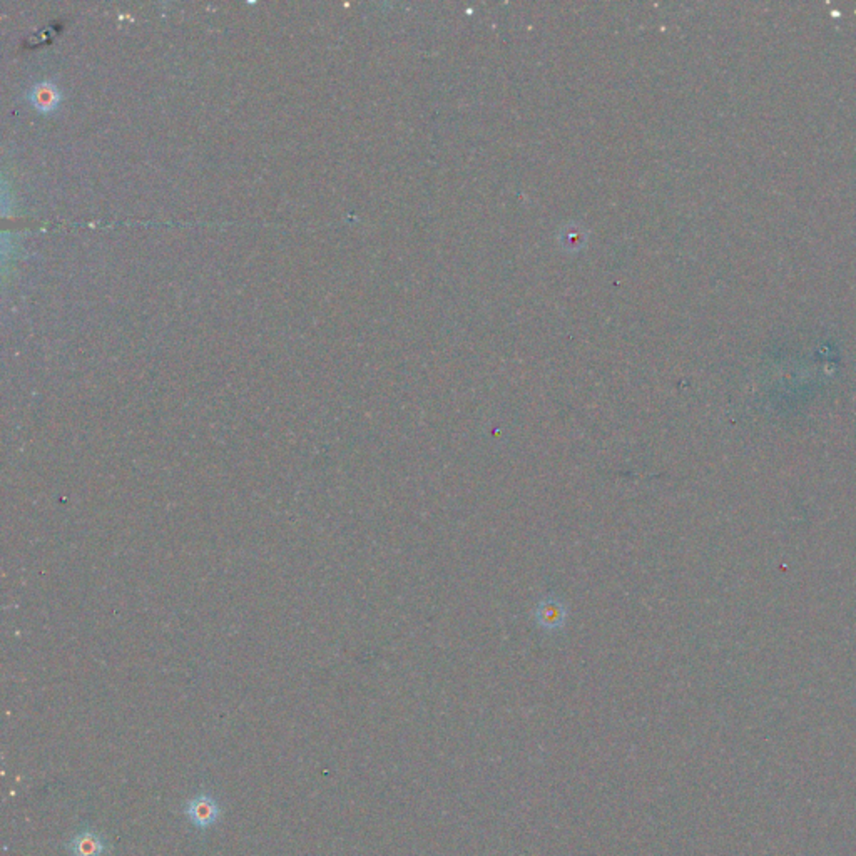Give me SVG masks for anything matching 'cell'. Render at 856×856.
<instances>
[{
	"label": "cell",
	"instance_id": "6da1fadb",
	"mask_svg": "<svg viewBox=\"0 0 856 856\" xmlns=\"http://www.w3.org/2000/svg\"><path fill=\"white\" fill-rule=\"evenodd\" d=\"M183 813L196 830H208L221 818V806L218 800L209 793H199L188 800L183 806Z\"/></svg>",
	"mask_w": 856,
	"mask_h": 856
},
{
	"label": "cell",
	"instance_id": "7a4b0ae2",
	"mask_svg": "<svg viewBox=\"0 0 856 856\" xmlns=\"http://www.w3.org/2000/svg\"><path fill=\"white\" fill-rule=\"evenodd\" d=\"M66 848L71 856H104L109 851V845L99 831L81 830L67 841Z\"/></svg>",
	"mask_w": 856,
	"mask_h": 856
},
{
	"label": "cell",
	"instance_id": "3957f363",
	"mask_svg": "<svg viewBox=\"0 0 856 856\" xmlns=\"http://www.w3.org/2000/svg\"><path fill=\"white\" fill-rule=\"evenodd\" d=\"M29 99H31L32 106L36 107L37 111L46 114V112H52L59 106V102H61V92H59L56 84L44 81L32 87Z\"/></svg>",
	"mask_w": 856,
	"mask_h": 856
},
{
	"label": "cell",
	"instance_id": "277c9868",
	"mask_svg": "<svg viewBox=\"0 0 856 856\" xmlns=\"http://www.w3.org/2000/svg\"><path fill=\"white\" fill-rule=\"evenodd\" d=\"M562 615H564L562 608H559L555 603H547L542 605L539 620L542 625H552L554 628L555 624H559L562 620Z\"/></svg>",
	"mask_w": 856,
	"mask_h": 856
}]
</instances>
